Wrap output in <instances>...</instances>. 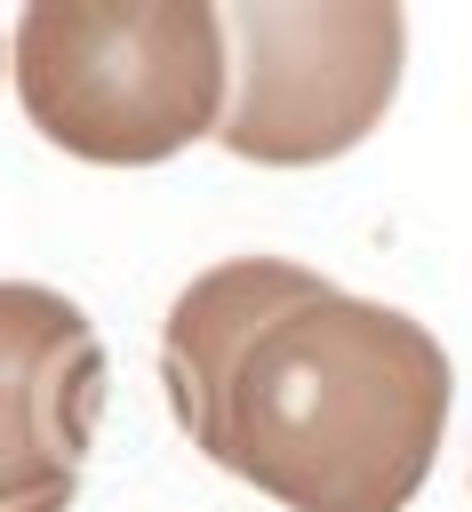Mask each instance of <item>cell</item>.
<instances>
[{
	"label": "cell",
	"mask_w": 472,
	"mask_h": 512,
	"mask_svg": "<svg viewBox=\"0 0 472 512\" xmlns=\"http://www.w3.org/2000/svg\"><path fill=\"white\" fill-rule=\"evenodd\" d=\"M408 24L392 0L232 8V104L216 144L256 168H312L352 152L400 88Z\"/></svg>",
	"instance_id": "3957f363"
},
{
	"label": "cell",
	"mask_w": 472,
	"mask_h": 512,
	"mask_svg": "<svg viewBox=\"0 0 472 512\" xmlns=\"http://www.w3.org/2000/svg\"><path fill=\"white\" fill-rule=\"evenodd\" d=\"M0 344H8V512H64L88 464V432L104 408V344L80 304L56 288L8 280L0 288Z\"/></svg>",
	"instance_id": "277c9868"
},
{
	"label": "cell",
	"mask_w": 472,
	"mask_h": 512,
	"mask_svg": "<svg viewBox=\"0 0 472 512\" xmlns=\"http://www.w3.org/2000/svg\"><path fill=\"white\" fill-rule=\"evenodd\" d=\"M184 440L288 512H400L448 432V352L424 320L288 256L200 272L160 328Z\"/></svg>",
	"instance_id": "6da1fadb"
},
{
	"label": "cell",
	"mask_w": 472,
	"mask_h": 512,
	"mask_svg": "<svg viewBox=\"0 0 472 512\" xmlns=\"http://www.w3.org/2000/svg\"><path fill=\"white\" fill-rule=\"evenodd\" d=\"M224 16L208 0H32L16 8V96L32 128L96 168H152L224 128Z\"/></svg>",
	"instance_id": "7a4b0ae2"
}]
</instances>
